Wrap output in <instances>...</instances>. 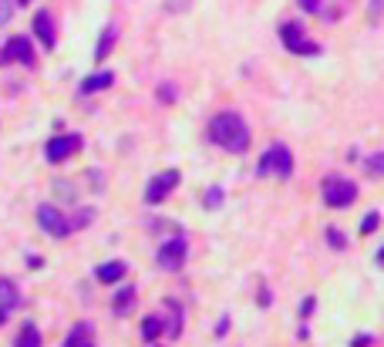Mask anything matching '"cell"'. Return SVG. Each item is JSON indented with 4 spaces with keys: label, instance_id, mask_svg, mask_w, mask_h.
<instances>
[{
    "label": "cell",
    "instance_id": "6da1fadb",
    "mask_svg": "<svg viewBox=\"0 0 384 347\" xmlns=\"http://www.w3.org/2000/svg\"><path fill=\"white\" fill-rule=\"evenodd\" d=\"M209 139H213L219 149H226V152H232V155L250 149V128H246V121L236 115V112H219V115H213V121H209Z\"/></svg>",
    "mask_w": 384,
    "mask_h": 347
},
{
    "label": "cell",
    "instance_id": "7a4b0ae2",
    "mask_svg": "<svg viewBox=\"0 0 384 347\" xmlns=\"http://www.w3.org/2000/svg\"><path fill=\"white\" fill-rule=\"evenodd\" d=\"M256 176H276V179H290L293 176V155L287 145H269L260 165H256Z\"/></svg>",
    "mask_w": 384,
    "mask_h": 347
},
{
    "label": "cell",
    "instance_id": "3957f363",
    "mask_svg": "<svg viewBox=\"0 0 384 347\" xmlns=\"http://www.w3.org/2000/svg\"><path fill=\"white\" fill-rule=\"evenodd\" d=\"M354 199H357V186H354V182H347L341 176H331V179L324 182V202H327L331 209H347Z\"/></svg>",
    "mask_w": 384,
    "mask_h": 347
},
{
    "label": "cell",
    "instance_id": "277c9868",
    "mask_svg": "<svg viewBox=\"0 0 384 347\" xmlns=\"http://www.w3.org/2000/svg\"><path fill=\"white\" fill-rule=\"evenodd\" d=\"M280 40L290 54H320V44L307 38V31L300 24H283L280 27Z\"/></svg>",
    "mask_w": 384,
    "mask_h": 347
},
{
    "label": "cell",
    "instance_id": "5b68a950",
    "mask_svg": "<svg viewBox=\"0 0 384 347\" xmlns=\"http://www.w3.org/2000/svg\"><path fill=\"white\" fill-rule=\"evenodd\" d=\"M81 145H84V139H81L77 132H71V135H58V139H51V142L44 145V158H47V162H68Z\"/></svg>",
    "mask_w": 384,
    "mask_h": 347
},
{
    "label": "cell",
    "instance_id": "8992f818",
    "mask_svg": "<svg viewBox=\"0 0 384 347\" xmlns=\"http://www.w3.org/2000/svg\"><path fill=\"white\" fill-rule=\"evenodd\" d=\"M186 253H189V246H186V239L182 236H176V239H169L162 250H158V267L169 273L182 270L186 267Z\"/></svg>",
    "mask_w": 384,
    "mask_h": 347
},
{
    "label": "cell",
    "instance_id": "52a82bcc",
    "mask_svg": "<svg viewBox=\"0 0 384 347\" xmlns=\"http://www.w3.org/2000/svg\"><path fill=\"white\" fill-rule=\"evenodd\" d=\"M38 223L40 230L47 232V236H54V239H64L68 232H71V223L58 213V206H51V202H44L38 209Z\"/></svg>",
    "mask_w": 384,
    "mask_h": 347
},
{
    "label": "cell",
    "instance_id": "ba28073f",
    "mask_svg": "<svg viewBox=\"0 0 384 347\" xmlns=\"http://www.w3.org/2000/svg\"><path fill=\"white\" fill-rule=\"evenodd\" d=\"M176 186H179V172H176V169L158 172V176H152V182H149V189H145V202H149V206H158Z\"/></svg>",
    "mask_w": 384,
    "mask_h": 347
},
{
    "label": "cell",
    "instance_id": "9c48e42d",
    "mask_svg": "<svg viewBox=\"0 0 384 347\" xmlns=\"http://www.w3.org/2000/svg\"><path fill=\"white\" fill-rule=\"evenodd\" d=\"M7 61H21V64L34 68V47H31V40L27 38L7 40V47H3V64H7Z\"/></svg>",
    "mask_w": 384,
    "mask_h": 347
},
{
    "label": "cell",
    "instance_id": "30bf717a",
    "mask_svg": "<svg viewBox=\"0 0 384 347\" xmlns=\"http://www.w3.org/2000/svg\"><path fill=\"white\" fill-rule=\"evenodd\" d=\"M34 34H38V40L51 51L54 44H58V34H54V21H51V14L47 10H38L34 14Z\"/></svg>",
    "mask_w": 384,
    "mask_h": 347
},
{
    "label": "cell",
    "instance_id": "8fae6325",
    "mask_svg": "<svg viewBox=\"0 0 384 347\" xmlns=\"http://www.w3.org/2000/svg\"><path fill=\"white\" fill-rule=\"evenodd\" d=\"M17 304H21L17 283L14 280H0V324L10 317V310H17Z\"/></svg>",
    "mask_w": 384,
    "mask_h": 347
},
{
    "label": "cell",
    "instance_id": "7c38bea8",
    "mask_svg": "<svg viewBox=\"0 0 384 347\" xmlns=\"http://www.w3.org/2000/svg\"><path fill=\"white\" fill-rule=\"evenodd\" d=\"M125 273H128V267H125V263H118V260H112V263H101V267L95 270V276H98L101 283H108V287H112V283H121V280H125Z\"/></svg>",
    "mask_w": 384,
    "mask_h": 347
},
{
    "label": "cell",
    "instance_id": "4fadbf2b",
    "mask_svg": "<svg viewBox=\"0 0 384 347\" xmlns=\"http://www.w3.org/2000/svg\"><path fill=\"white\" fill-rule=\"evenodd\" d=\"M165 307H169V324L162 320V324H165V334H162V337H169V341H176V337L182 334V307H179L176 300H169Z\"/></svg>",
    "mask_w": 384,
    "mask_h": 347
},
{
    "label": "cell",
    "instance_id": "5bb4252c",
    "mask_svg": "<svg viewBox=\"0 0 384 347\" xmlns=\"http://www.w3.org/2000/svg\"><path fill=\"white\" fill-rule=\"evenodd\" d=\"M132 304H135V287H132V283H121L118 294H115V300H112V310L125 317V313L132 310Z\"/></svg>",
    "mask_w": 384,
    "mask_h": 347
},
{
    "label": "cell",
    "instance_id": "9a60e30c",
    "mask_svg": "<svg viewBox=\"0 0 384 347\" xmlns=\"http://www.w3.org/2000/svg\"><path fill=\"white\" fill-rule=\"evenodd\" d=\"M112 81H115L112 71H98V75H91V77H84V81H81V95H91V91L112 88Z\"/></svg>",
    "mask_w": 384,
    "mask_h": 347
},
{
    "label": "cell",
    "instance_id": "2e32d148",
    "mask_svg": "<svg viewBox=\"0 0 384 347\" xmlns=\"http://www.w3.org/2000/svg\"><path fill=\"white\" fill-rule=\"evenodd\" d=\"M40 344H44V341H40V331L34 324H24L21 334H17V341H14V347H40Z\"/></svg>",
    "mask_w": 384,
    "mask_h": 347
},
{
    "label": "cell",
    "instance_id": "e0dca14e",
    "mask_svg": "<svg viewBox=\"0 0 384 347\" xmlns=\"http://www.w3.org/2000/svg\"><path fill=\"white\" fill-rule=\"evenodd\" d=\"M64 347H95V344H91V327H88V324H77L75 331L68 334Z\"/></svg>",
    "mask_w": 384,
    "mask_h": 347
},
{
    "label": "cell",
    "instance_id": "ac0fdd59",
    "mask_svg": "<svg viewBox=\"0 0 384 347\" xmlns=\"http://www.w3.org/2000/svg\"><path fill=\"white\" fill-rule=\"evenodd\" d=\"M115 27H105V31H101V38H98V47H95V61H98V64H101V61H105V58H108V51H112V44H115Z\"/></svg>",
    "mask_w": 384,
    "mask_h": 347
},
{
    "label": "cell",
    "instance_id": "d6986e66",
    "mask_svg": "<svg viewBox=\"0 0 384 347\" xmlns=\"http://www.w3.org/2000/svg\"><path fill=\"white\" fill-rule=\"evenodd\" d=\"M162 334H165V324H162L158 317H145V320H142V337H145V341H158Z\"/></svg>",
    "mask_w": 384,
    "mask_h": 347
},
{
    "label": "cell",
    "instance_id": "ffe728a7",
    "mask_svg": "<svg viewBox=\"0 0 384 347\" xmlns=\"http://www.w3.org/2000/svg\"><path fill=\"white\" fill-rule=\"evenodd\" d=\"M364 169H368V176L371 179H384V152H374L368 162H364Z\"/></svg>",
    "mask_w": 384,
    "mask_h": 347
},
{
    "label": "cell",
    "instance_id": "44dd1931",
    "mask_svg": "<svg viewBox=\"0 0 384 347\" xmlns=\"http://www.w3.org/2000/svg\"><path fill=\"white\" fill-rule=\"evenodd\" d=\"M202 206H206V209H219V206H223V189H219V186H209L206 195H202Z\"/></svg>",
    "mask_w": 384,
    "mask_h": 347
},
{
    "label": "cell",
    "instance_id": "7402d4cb",
    "mask_svg": "<svg viewBox=\"0 0 384 347\" xmlns=\"http://www.w3.org/2000/svg\"><path fill=\"white\" fill-rule=\"evenodd\" d=\"M378 219H381L378 213H368V216H364V223H361V236H371V232L378 230Z\"/></svg>",
    "mask_w": 384,
    "mask_h": 347
},
{
    "label": "cell",
    "instance_id": "603a6c76",
    "mask_svg": "<svg viewBox=\"0 0 384 347\" xmlns=\"http://www.w3.org/2000/svg\"><path fill=\"white\" fill-rule=\"evenodd\" d=\"M327 243H331V246H334V250H344V236H341V230H337V226H327Z\"/></svg>",
    "mask_w": 384,
    "mask_h": 347
},
{
    "label": "cell",
    "instance_id": "cb8c5ba5",
    "mask_svg": "<svg viewBox=\"0 0 384 347\" xmlns=\"http://www.w3.org/2000/svg\"><path fill=\"white\" fill-rule=\"evenodd\" d=\"M14 3H17V0H0V27L10 24V17H14Z\"/></svg>",
    "mask_w": 384,
    "mask_h": 347
},
{
    "label": "cell",
    "instance_id": "d4e9b609",
    "mask_svg": "<svg viewBox=\"0 0 384 347\" xmlns=\"http://www.w3.org/2000/svg\"><path fill=\"white\" fill-rule=\"evenodd\" d=\"M384 14V0H371V21H378Z\"/></svg>",
    "mask_w": 384,
    "mask_h": 347
},
{
    "label": "cell",
    "instance_id": "484cf974",
    "mask_svg": "<svg viewBox=\"0 0 384 347\" xmlns=\"http://www.w3.org/2000/svg\"><path fill=\"white\" fill-rule=\"evenodd\" d=\"M300 10H307V14H317V10H320V0H300Z\"/></svg>",
    "mask_w": 384,
    "mask_h": 347
},
{
    "label": "cell",
    "instance_id": "4316f807",
    "mask_svg": "<svg viewBox=\"0 0 384 347\" xmlns=\"http://www.w3.org/2000/svg\"><path fill=\"white\" fill-rule=\"evenodd\" d=\"M313 307H317V300H313V297H307V300L300 304V317H310V313H313Z\"/></svg>",
    "mask_w": 384,
    "mask_h": 347
},
{
    "label": "cell",
    "instance_id": "83f0119b",
    "mask_svg": "<svg viewBox=\"0 0 384 347\" xmlns=\"http://www.w3.org/2000/svg\"><path fill=\"white\" fill-rule=\"evenodd\" d=\"M371 344V334H357V341H354V347H368Z\"/></svg>",
    "mask_w": 384,
    "mask_h": 347
},
{
    "label": "cell",
    "instance_id": "f1b7e54d",
    "mask_svg": "<svg viewBox=\"0 0 384 347\" xmlns=\"http://www.w3.org/2000/svg\"><path fill=\"white\" fill-rule=\"evenodd\" d=\"M158 98H162V101H172L176 95H172V88H158Z\"/></svg>",
    "mask_w": 384,
    "mask_h": 347
},
{
    "label": "cell",
    "instance_id": "f546056e",
    "mask_svg": "<svg viewBox=\"0 0 384 347\" xmlns=\"http://www.w3.org/2000/svg\"><path fill=\"white\" fill-rule=\"evenodd\" d=\"M378 263H381V267H384V250H378Z\"/></svg>",
    "mask_w": 384,
    "mask_h": 347
},
{
    "label": "cell",
    "instance_id": "4dcf8cb0",
    "mask_svg": "<svg viewBox=\"0 0 384 347\" xmlns=\"http://www.w3.org/2000/svg\"><path fill=\"white\" fill-rule=\"evenodd\" d=\"M0 64H3V51H0Z\"/></svg>",
    "mask_w": 384,
    "mask_h": 347
},
{
    "label": "cell",
    "instance_id": "1f68e13d",
    "mask_svg": "<svg viewBox=\"0 0 384 347\" xmlns=\"http://www.w3.org/2000/svg\"><path fill=\"white\" fill-rule=\"evenodd\" d=\"M17 3H31V0H17Z\"/></svg>",
    "mask_w": 384,
    "mask_h": 347
}]
</instances>
